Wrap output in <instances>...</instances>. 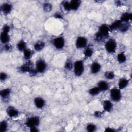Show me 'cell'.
Listing matches in <instances>:
<instances>
[{
    "instance_id": "41",
    "label": "cell",
    "mask_w": 132,
    "mask_h": 132,
    "mask_svg": "<svg viewBox=\"0 0 132 132\" xmlns=\"http://www.w3.org/2000/svg\"><path fill=\"white\" fill-rule=\"evenodd\" d=\"M116 130L114 129L113 128H110V127H107L105 128V131L107 132V131H110V132H114Z\"/></svg>"
},
{
    "instance_id": "20",
    "label": "cell",
    "mask_w": 132,
    "mask_h": 132,
    "mask_svg": "<svg viewBox=\"0 0 132 132\" xmlns=\"http://www.w3.org/2000/svg\"><path fill=\"white\" fill-rule=\"evenodd\" d=\"M122 22L120 20H116L112 22L110 25H109V28L110 31H112L116 29H119L120 26L121 25Z\"/></svg>"
},
{
    "instance_id": "13",
    "label": "cell",
    "mask_w": 132,
    "mask_h": 132,
    "mask_svg": "<svg viewBox=\"0 0 132 132\" xmlns=\"http://www.w3.org/2000/svg\"><path fill=\"white\" fill-rule=\"evenodd\" d=\"M34 104L37 108L41 109L43 108L45 104L44 100L41 97H36L34 101Z\"/></svg>"
},
{
    "instance_id": "8",
    "label": "cell",
    "mask_w": 132,
    "mask_h": 132,
    "mask_svg": "<svg viewBox=\"0 0 132 132\" xmlns=\"http://www.w3.org/2000/svg\"><path fill=\"white\" fill-rule=\"evenodd\" d=\"M46 64L44 60L43 59H39L36 63V69L38 73H43L46 69Z\"/></svg>"
},
{
    "instance_id": "24",
    "label": "cell",
    "mask_w": 132,
    "mask_h": 132,
    "mask_svg": "<svg viewBox=\"0 0 132 132\" xmlns=\"http://www.w3.org/2000/svg\"><path fill=\"white\" fill-rule=\"evenodd\" d=\"M117 60L120 63H123L126 60V56L124 52H121L117 55Z\"/></svg>"
},
{
    "instance_id": "21",
    "label": "cell",
    "mask_w": 132,
    "mask_h": 132,
    "mask_svg": "<svg viewBox=\"0 0 132 132\" xmlns=\"http://www.w3.org/2000/svg\"><path fill=\"white\" fill-rule=\"evenodd\" d=\"M128 82H129L128 80L125 78H121L119 80V82L118 84V88L120 90L125 88L127 86V85L128 84Z\"/></svg>"
},
{
    "instance_id": "6",
    "label": "cell",
    "mask_w": 132,
    "mask_h": 132,
    "mask_svg": "<svg viewBox=\"0 0 132 132\" xmlns=\"http://www.w3.org/2000/svg\"><path fill=\"white\" fill-rule=\"evenodd\" d=\"M87 42V38L83 36H79L76 40L75 46L77 49L84 48L86 46Z\"/></svg>"
},
{
    "instance_id": "26",
    "label": "cell",
    "mask_w": 132,
    "mask_h": 132,
    "mask_svg": "<svg viewBox=\"0 0 132 132\" xmlns=\"http://www.w3.org/2000/svg\"><path fill=\"white\" fill-rule=\"evenodd\" d=\"M101 91L97 87H94L89 90V93L91 96H96Z\"/></svg>"
},
{
    "instance_id": "27",
    "label": "cell",
    "mask_w": 132,
    "mask_h": 132,
    "mask_svg": "<svg viewBox=\"0 0 132 132\" xmlns=\"http://www.w3.org/2000/svg\"><path fill=\"white\" fill-rule=\"evenodd\" d=\"M24 58L27 60H29L32 55V51L29 48H26L23 52Z\"/></svg>"
},
{
    "instance_id": "16",
    "label": "cell",
    "mask_w": 132,
    "mask_h": 132,
    "mask_svg": "<svg viewBox=\"0 0 132 132\" xmlns=\"http://www.w3.org/2000/svg\"><path fill=\"white\" fill-rule=\"evenodd\" d=\"M97 87L101 91H105L108 89L109 84L105 80H101L98 82Z\"/></svg>"
},
{
    "instance_id": "7",
    "label": "cell",
    "mask_w": 132,
    "mask_h": 132,
    "mask_svg": "<svg viewBox=\"0 0 132 132\" xmlns=\"http://www.w3.org/2000/svg\"><path fill=\"white\" fill-rule=\"evenodd\" d=\"M34 69L32 68V63L30 60H27V61L19 67V70L22 73L28 72L29 74Z\"/></svg>"
},
{
    "instance_id": "39",
    "label": "cell",
    "mask_w": 132,
    "mask_h": 132,
    "mask_svg": "<svg viewBox=\"0 0 132 132\" xmlns=\"http://www.w3.org/2000/svg\"><path fill=\"white\" fill-rule=\"evenodd\" d=\"M54 16L57 19H62V15L59 12H56L54 14Z\"/></svg>"
},
{
    "instance_id": "29",
    "label": "cell",
    "mask_w": 132,
    "mask_h": 132,
    "mask_svg": "<svg viewBox=\"0 0 132 132\" xmlns=\"http://www.w3.org/2000/svg\"><path fill=\"white\" fill-rule=\"evenodd\" d=\"M104 76L108 80L113 79L115 77V74L112 71H106L104 74Z\"/></svg>"
},
{
    "instance_id": "19",
    "label": "cell",
    "mask_w": 132,
    "mask_h": 132,
    "mask_svg": "<svg viewBox=\"0 0 132 132\" xmlns=\"http://www.w3.org/2000/svg\"><path fill=\"white\" fill-rule=\"evenodd\" d=\"M132 18V14L128 12L123 13L121 16L120 20L122 23H128L129 21H130Z\"/></svg>"
},
{
    "instance_id": "12",
    "label": "cell",
    "mask_w": 132,
    "mask_h": 132,
    "mask_svg": "<svg viewBox=\"0 0 132 132\" xmlns=\"http://www.w3.org/2000/svg\"><path fill=\"white\" fill-rule=\"evenodd\" d=\"M7 115L10 118L16 117L19 115V112L18 110L14 107L9 106L7 107L6 110Z\"/></svg>"
},
{
    "instance_id": "36",
    "label": "cell",
    "mask_w": 132,
    "mask_h": 132,
    "mask_svg": "<svg viewBox=\"0 0 132 132\" xmlns=\"http://www.w3.org/2000/svg\"><path fill=\"white\" fill-rule=\"evenodd\" d=\"M103 39V37L97 31L95 35V40L96 41H101Z\"/></svg>"
},
{
    "instance_id": "9",
    "label": "cell",
    "mask_w": 132,
    "mask_h": 132,
    "mask_svg": "<svg viewBox=\"0 0 132 132\" xmlns=\"http://www.w3.org/2000/svg\"><path fill=\"white\" fill-rule=\"evenodd\" d=\"M109 31L110 29L109 26L106 24H102L98 27V32L103 37V38L107 37L109 35Z\"/></svg>"
},
{
    "instance_id": "4",
    "label": "cell",
    "mask_w": 132,
    "mask_h": 132,
    "mask_svg": "<svg viewBox=\"0 0 132 132\" xmlns=\"http://www.w3.org/2000/svg\"><path fill=\"white\" fill-rule=\"evenodd\" d=\"M105 47L106 51L108 53H114L117 49V42L115 40L110 39L106 42Z\"/></svg>"
},
{
    "instance_id": "22",
    "label": "cell",
    "mask_w": 132,
    "mask_h": 132,
    "mask_svg": "<svg viewBox=\"0 0 132 132\" xmlns=\"http://www.w3.org/2000/svg\"><path fill=\"white\" fill-rule=\"evenodd\" d=\"M16 47H17V49L19 51L24 52L27 48H26V43L24 40H21L17 43Z\"/></svg>"
},
{
    "instance_id": "5",
    "label": "cell",
    "mask_w": 132,
    "mask_h": 132,
    "mask_svg": "<svg viewBox=\"0 0 132 132\" xmlns=\"http://www.w3.org/2000/svg\"><path fill=\"white\" fill-rule=\"evenodd\" d=\"M54 47L57 50H62L65 45V40L62 37L55 38L53 41Z\"/></svg>"
},
{
    "instance_id": "10",
    "label": "cell",
    "mask_w": 132,
    "mask_h": 132,
    "mask_svg": "<svg viewBox=\"0 0 132 132\" xmlns=\"http://www.w3.org/2000/svg\"><path fill=\"white\" fill-rule=\"evenodd\" d=\"M12 9V5L9 3H4L1 6V10L3 14L7 15L9 14Z\"/></svg>"
},
{
    "instance_id": "18",
    "label": "cell",
    "mask_w": 132,
    "mask_h": 132,
    "mask_svg": "<svg viewBox=\"0 0 132 132\" xmlns=\"http://www.w3.org/2000/svg\"><path fill=\"white\" fill-rule=\"evenodd\" d=\"M45 43L44 42L41 40L37 41L36 42V43L34 44V50L36 51H42L45 47Z\"/></svg>"
},
{
    "instance_id": "15",
    "label": "cell",
    "mask_w": 132,
    "mask_h": 132,
    "mask_svg": "<svg viewBox=\"0 0 132 132\" xmlns=\"http://www.w3.org/2000/svg\"><path fill=\"white\" fill-rule=\"evenodd\" d=\"M0 40L2 43L4 44H7L10 40L9 32L2 31L0 35Z\"/></svg>"
},
{
    "instance_id": "25",
    "label": "cell",
    "mask_w": 132,
    "mask_h": 132,
    "mask_svg": "<svg viewBox=\"0 0 132 132\" xmlns=\"http://www.w3.org/2000/svg\"><path fill=\"white\" fill-rule=\"evenodd\" d=\"M93 54V49L90 47H88L85 48L84 51V55L85 57L89 58L91 57Z\"/></svg>"
},
{
    "instance_id": "32",
    "label": "cell",
    "mask_w": 132,
    "mask_h": 132,
    "mask_svg": "<svg viewBox=\"0 0 132 132\" xmlns=\"http://www.w3.org/2000/svg\"><path fill=\"white\" fill-rule=\"evenodd\" d=\"M61 5L62 7L63 8V9L67 11H69L70 10H71V6H70V2L68 1H63L61 3Z\"/></svg>"
},
{
    "instance_id": "38",
    "label": "cell",
    "mask_w": 132,
    "mask_h": 132,
    "mask_svg": "<svg viewBox=\"0 0 132 132\" xmlns=\"http://www.w3.org/2000/svg\"><path fill=\"white\" fill-rule=\"evenodd\" d=\"M10 27H9V25H4V26L3 27L2 31H5V32H9V31H10Z\"/></svg>"
},
{
    "instance_id": "28",
    "label": "cell",
    "mask_w": 132,
    "mask_h": 132,
    "mask_svg": "<svg viewBox=\"0 0 132 132\" xmlns=\"http://www.w3.org/2000/svg\"><path fill=\"white\" fill-rule=\"evenodd\" d=\"M8 128V123L5 120L1 121L0 124V131L5 132L7 131Z\"/></svg>"
},
{
    "instance_id": "14",
    "label": "cell",
    "mask_w": 132,
    "mask_h": 132,
    "mask_svg": "<svg viewBox=\"0 0 132 132\" xmlns=\"http://www.w3.org/2000/svg\"><path fill=\"white\" fill-rule=\"evenodd\" d=\"M101 66L97 62H93L91 65L90 71L91 73L93 74H96L98 73L101 70Z\"/></svg>"
},
{
    "instance_id": "1",
    "label": "cell",
    "mask_w": 132,
    "mask_h": 132,
    "mask_svg": "<svg viewBox=\"0 0 132 132\" xmlns=\"http://www.w3.org/2000/svg\"><path fill=\"white\" fill-rule=\"evenodd\" d=\"M74 73L76 76H81L84 71V63L81 60H76L73 64Z\"/></svg>"
},
{
    "instance_id": "23",
    "label": "cell",
    "mask_w": 132,
    "mask_h": 132,
    "mask_svg": "<svg viewBox=\"0 0 132 132\" xmlns=\"http://www.w3.org/2000/svg\"><path fill=\"white\" fill-rule=\"evenodd\" d=\"M11 93V90L9 88H5L2 89L0 91V95L2 98H7Z\"/></svg>"
},
{
    "instance_id": "33",
    "label": "cell",
    "mask_w": 132,
    "mask_h": 132,
    "mask_svg": "<svg viewBox=\"0 0 132 132\" xmlns=\"http://www.w3.org/2000/svg\"><path fill=\"white\" fill-rule=\"evenodd\" d=\"M43 9L45 12H50L52 9V5L48 2L45 3L43 5Z\"/></svg>"
},
{
    "instance_id": "37",
    "label": "cell",
    "mask_w": 132,
    "mask_h": 132,
    "mask_svg": "<svg viewBox=\"0 0 132 132\" xmlns=\"http://www.w3.org/2000/svg\"><path fill=\"white\" fill-rule=\"evenodd\" d=\"M94 116L95 117L97 118H100L101 117H103V113L102 112H101V111L97 110V111H95L94 112Z\"/></svg>"
},
{
    "instance_id": "2",
    "label": "cell",
    "mask_w": 132,
    "mask_h": 132,
    "mask_svg": "<svg viewBox=\"0 0 132 132\" xmlns=\"http://www.w3.org/2000/svg\"><path fill=\"white\" fill-rule=\"evenodd\" d=\"M40 120L38 116H32L27 118L25 121V125L27 127L30 128L37 127L40 124Z\"/></svg>"
},
{
    "instance_id": "42",
    "label": "cell",
    "mask_w": 132,
    "mask_h": 132,
    "mask_svg": "<svg viewBox=\"0 0 132 132\" xmlns=\"http://www.w3.org/2000/svg\"><path fill=\"white\" fill-rule=\"evenodd\" d=\"M30 131L31 132H37L39 131V130L37 128V127H34L30 128Z\"/></svg>"
},
{
    "instance_id": "34",
    "label": "cell",
    "mask_w": 132,
    "mask_h": 132,
    "mask_svg": "<svg viewBox=\"0 0 132 132\" xmlns=\"http://www.w3.org/2000/svg\"><path fill=\"white\" fill-rule=\"evenodd\" d=\"M73 64L72 61L70 59H68L66 61L64 65V67L65 69L68 70H71L72 68H73Z\"/></svg>"
},
{
    "instance_id": "35",
    "label": "cell",
    "mask_w": 132,
    "mask_h": 132,
    "mask_svg": "<svg viewBox=\"0 0 132 132\" xmlns=\"http://www.w3.org/2000/svg\"><path fill=\"white\" fill-rule=\"evenodd\" d=\"M7 77H8V75L6 73H5L4 72H1V73H0V80H1V81H5L7 79Z\"/></svg>"
},
{
    "instance_id": "31",
    "label": "cell",
    "mask_w": 132,
    "mask_h": 132,
    "mask_svg": "<svg viewBox=\"0 0 132 132\" xmlns=\"http://www.w3.org/2000/svg\"><path fill=\"white\" fill-rule=\"evenodd\" d=\"M129 28V25L127 23H122L120 26L119 30L122 32H125L128 30Z\"/></svg>"
},
{
    "instance_id": "3",
    "label": "cell",
    "mask_w": 132,
    "mask_h": 132,
    "mask_svg": "<svg viewBox=\"0 0 132 132\" xmlns=\"http://www.w3.org/2000/svg\"><path fill=\"white\" fill-rule=\"evenodd\" d=\"M110 97L111 100L116 102L120 101L122 97L121 90L119 88H113L110 91Z\"/></svg>"
},
{
    "instance_id": "30",
    "label": "cell",
    "mask_w": 132,
    "mask_h": 132,
    "mask_svg": "<svg viewBox=\"0 0 132 132\" xmlns=\"http://www.w3.org/2000/svg\"><path fill=\"white\" fill-rule=\"evenodd\" d=\"M86 130L89 132H93L96 130V126L93 123H89L86 126Z\"/></svg>"
},
{
    "instance_id": "17",
    "label": "cell",
    "mask_w": 132,
    "mask_h": 132,
    "mask_svg": "<svg viewBox=\"0 0 132 132\" xmlns=\"http://www.w3.org/2000/svg\"><path fill=\"white\" fill-rule=\"evenodd\" d=\"M81 2L79 0H72L70 1L71 10L76 11L78 10L81 5Z\"/></svg>"
},
{
    "instance_id": "43",
    "label": "cell",
    "mask_w": 132,
    "mask_h": 132,
    "mask_svg": "<svg viewBox=\"0 0 132 132\" xmlns=\"http://www.w3.org/2000/svg\"><path fill=\"white\" fill-rule=\"evenodd\" d=\"M116 5H118L119 6H120L121 5H122V3L121 1H117L116 2Z\"/></svg>"
},
{
    "instance_id": "40",
    "label": "cell",
    "mask_w": 132,
    "mask_h": 132,
    "mask_svg": "<svg viewBox=\"0 0 132 132\" xmlns=\"http://www.w3.org/2000/svg\"><path fill=\"white\" fill-rule=\"evenodd\" d=\"M4 48L5 51H9V50L11 49V46L7 43L6 44H4Z\"/></svg>"
},
{
    "instance_id": "11",
    "label": "cell",
    "mask_w": 132,
    "mask_h": 132,
    "mask_svg": "<svg viewBox=\"0 0 132 132\" xmlns=\"http://www.w3.org/2000/svg\"><path fill=\"white\" fill-rule=\"evenodd\" d=\"M102 104L104 111L109 112L112 110L113 104L110 100H105L102 102Z\"/></svg>"
}]
</instances>
